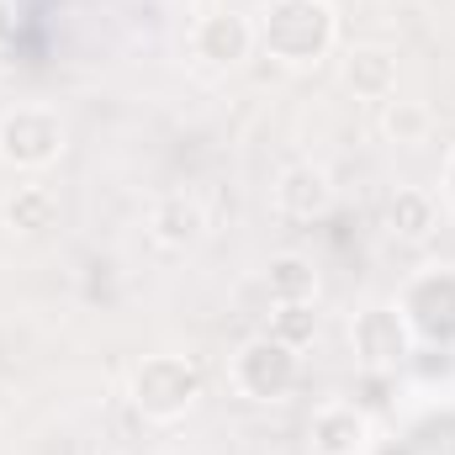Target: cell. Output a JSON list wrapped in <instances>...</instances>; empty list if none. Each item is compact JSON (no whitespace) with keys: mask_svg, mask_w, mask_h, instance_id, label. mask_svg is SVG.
<instances>
[{"mask_svg":"<svg viewBox=\"0 0 455 455\" xmlns=\"http://www.w3.org/2000/svg\"><path fill=\"white\" fill-rule=\"evenodd\" d=\"M334 37H339V16L329 0H270L254 21V43L286 69L323 64L334 53Z\"/></svg>","mask_w":455,"mask_h":455,"instance_id":"1","label":"cell"},{"mask_svg":"<svg viewBox=\"0 0 455 455\" xmlns=\"http://www.w3.org/2000/svg\"><path fill=\"white\" fill-rule=\"evenodd\" d=\"M127 397H132V408H138L143 419L170 424V419H180V413L202 397V365L186 360V355H148V360L132 365Z\"/></svg>","mask_w":455,"mask_h":455,"instance_id":"2","label":"cell"},{"mask_svg":"<svg viewBox=\"0 0 455 455\" xmlns=\"http://www.w3.org/2000/svg\"><path fill=\"white\" fill-rule=\"evenodd\" d=\"M64 154V116L53 107H11L0 116V164L16 175H37Z\"/></svg>","mask_w":455,"mask_h":455,"instance_id":"3","label":"cell"},{"mask_svg":"<svg viewBox=\"0 0 455 455\" xmlns=\"http://www.w3.org/2000/svg\"><path fill=\"white\" fill-rule=\"evenodd\" d=\"M302 376V349L281 344L275 334H254L233 355V387L249 403H281Z\"/></svg>","mask_w":455,"mask_h":455,"instance_id":"4","label":"cell"},{"mask_svg":"<svg viewBox=\"0 0 455 455\" xmlns=\"http://www.w3.org/2000/svg\"><path fill=\"white\" fill-rule=\"evenodd\" d=\"M349 344H355V360H360L365 371L392 376V371H403L408 355H413V329H408L403 307L376 302V307L355 313V323H349Z\"/></svg>","mask_w":455,"mask_h":455,"instance_id":"5","label":"cell"},{"mask_svg":"<svg viewBox=\"0 0 455 455\" xmlns=\"http://www.w3.org/2000/svg\"><path fill=\"white\" fill-rule=\"evenodd\" d=\"M403 318L413 329V339L429 344H455V270H429L403 291Z\"/></svg>","mask_w":455,"mask_h":455,"instance_id":"6","label":"cell"},{"mask_svg":"<svg viewBox=\"0 0 455 455\" xmlns=\"http://www.w3.org/2000/svg\"><path fill=\"white\" fill-rule=\"evenodd\" d=\"M143 233H148L154 249H164V254H186V249H196L202 233H207V207H202L191 191H164V196L148 202Z\"/></svg>","mask_w":455,"mask_h":455,"instance_id":"7","label":"cell"},{"mask_svg":"<svg viewBox=\"0 0 455 455\" xmlns=\"http://www.w3.org/2000/svg\"><path fill=\"white\" fill-rule=\"evenodd\" d=\"M191 48H196L202 64L233 69V64H243L254 53V21L238 16V11H207L196 21V32H191Z\"/></svg>","mask_w":455,"mask_h":455,"instance_id":"8","label":"cell"},{"mask_svg":"<svg viewBox=\"0 0 455 455\" xmlns=\"http://www.w3.org/2000/svg\"><path fill=\"white\" fill-rule=\"evenodd\" d=\"M307 445H313V455H365L371 419L355 403H323L307 424Z\"/></svg>","mask_w":455,"mask_h":455,"instance_id":"9","label":"cell"},{"mask_svg":"<svg viewBox=\"0 0 455 455\" xmlns=\"http://www.w3.org/2000/svg\"><path fill=\"white\" fill-rule=\"evenodd\" d=\"M275 207H281L286 218H297V223L329 218V207H334V180H329V170H323V164H291V170L281 175V186H275Z\"/></svg>","mask_w":455,"mask_h":455,"instance_id":"10","label":"cell"},{"mask_svg":"<svg viewBox=\"0 0 455 455\" xmlns=\"http://www.w3.org/2000/svg\"><path fill=\"white\" fill-rule=\"evenodd\" d=\"M344 85H349L360 101H392V96H397V53H392V48H376V43L349 48V59H344Z\"/></svg>","mask_w":455,"mask_h":455,"instance_id":"11","label":"cell"},{"mask_svg":"<svg viewBox=\"0 0 455 455\" xmlns=\"http://www.w3.org/2000/svg\"><path fill=\"white\" fill-rule=\"evenodd\" d=\"M387 228H392L397 238H408V243L435 238V228H440V202H435V191H424V186L392 191V202H387Z\"/></svg>","mask_w":455,"mask_h":455,"instance_id":"12","label":"cell"},{"mask_svg":"<svg viewBox=\"0 0 455 455\" xmlns=\"http://www.w3.org/2000/svg\"><path fill=\"white\" fill-rule=\"evenodd\" d=\"M0 218L16 233H48L53 218H59V196L48 186H37V180H16L5 191V202H0Z\"/></svg>","mask_w":455,"mask_h":455,"instance_id":"13","label":"cell"},{"mask_svg":"<svg viewBox=\"0 0 455 455\" xmlns=\"http://www.w3.org/2000/svg\"><path fill=\"white\" fill-rule=\"evenodd\" d=\"M265 291H270L275 307H281V302H313V297H318V265H313L307 254H297V249L270 254V265H265Z\"/></svg>","mask_w":455,"mask_h":455,"instance_id":"14","label":"cell"},{"mask_svg":"<svg viewBox=\"0 0 455 455\" xmlns=\"http://www.w3.org/2000/svg\"><path fill=\"white\" fill-rule=\"evenodd\" d=\"M429 107L424 101H403V96H392V101H381V138L387 143H424L429 138Z\"/></svg>","mask_w":455,"mask_h":455,"instance_id":"15","label":"cell"},{"mask_svg":"<svg viewBox=\"0 0 455 455\" xmlns=\"http://www.w3.org/2000/svg\"><path fill=\"white\" fill-rule=\"evenodd\" d=\"M265 334H275L281 344H291V349H307L313 334H318V313H313V302H281L275 313H270V329Z\"/></svg>","mask_w":455,"mask_h":455,"instance_id":"16","label":"cell"},{"mask_svg":"<svg viewBox=\"0 0 455 455\" xmlns=\"http://www.w3.org/2000/svg\"><path fill=\"white\" fill-rule=\"evenodd\" d=\"M451 196H455V154H451Z\"/></svg>","mask_w":455,"mask_h":455,"instance_id":"17","label":"cell"},{"mask_svg":"<svg viewBox=\"0 0 455 455\" xmlns=\"http://www.w3.org/2000/svg\"><path fill=\"white\" fill-rule=\"evenodd\" d=\"M0 32H5V0H0Z\"/></svg>","mask_w":455,"mask_h":455,"instance_id":"18","label":"cell"}]
</instances>
